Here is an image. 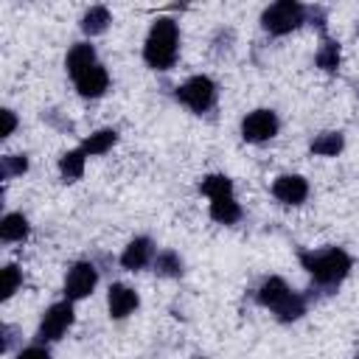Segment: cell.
<instances>
[{
    "mask_svg": "<svg viewBox=\"0 0 359 359\" xmlns=\"http://www.w3.org/2000/svg\"><path fill=\"white\" fill-rule=\"evenodd\" d=\"M154 269H157L160 275H180L182 264H180V258H177L174 252H163V255H157V261H154Z\"/></svg>",
    "mask_w": 359,
    "mask_h": 359,
    "instance_id": "22",
    "label": "cell"
},
{
    "mask_svg": "<svg viewBox=\"0 0 359 359\" xmlns=\"http://www.w3.org/2000/svg\"><path fill=\"white\" fill-rule=\"evenodd\" d=\"M73 81H76V87H79L81 95L98 98V95H104V90H107V84H109V76H107V70H104L101 65H93L90 70L79 73Z\"/></svg>",
    "mask_w": 359,
    "mask_h": 359,
    "instance_id": "10",
    "label": "cell"
},
{
    "mask_svg": "<svg viewBox=\"0 0 359 359\" xmlns=\"http://www.w3.org/2000/svg\"><path fill=\"white\" fill-rule=\"evenodd\" d=\"M210 216L222 224H233L238 216H241V208L236 205L233 194H222V196H213L210 199Z\"/></svg>",
    "mask_w": 359,
    "mask_h": 359,
    "instance_id": "13",
    "label": "cell"
},
{
    "mask_svg": "<svg viewBox=\"0 0 359 359\" xmlns=\"http://www.w3.org/2000/svg\"><path fill=\"white\" fill-rule=\"evenodd\" d=\"M177 98L182 104H188L194 112H205L216 98V87H213V81L208 76H194L177 90Z\"/></svg>",
    "mask_w": 359,
    "mask_h": 359,
    "instance_id": "5",
    "label": "cell"
},
{
    "mask_svg": "<svg viewBox=\"0 0 359 359\" xmlns=\"http://www.w3.org/2000/svg\"><path fill=\"white\" fill-rule=\"evenodd\" d=\"M95 280H98V272H95V266L81 261V264H76V266L67 272V280H65V292H67V297H70V300L87 297V294L93 292Z\"/></svg>",
    "mask_w": 359,
    "mask_h": 359,
    "instance_id": "8",
    "label": "cell"
},
{
    "mask_svg": "<svg viewBox=\"0 0 359 359\" xmlns=\"http://www.w3.org/2000/svg\"><path fill=\"white\" fill-rule=\"evenodd\" d=\"M261 20L269 34H289L303 22V6L292 3V0H280V3L269 6Z\"/></svg>",
    "mask_w": 359,
    "mask_h": 359,
    "instance_id": "4",
    "label": "cell"
},
{
    "mask_svg": "<svg viewBox=\"0 0 359 359\" xmlns=\"http://www.w3.org/2000/svg\"><path fill=\"white\" fill-rule=\"evenodd\" d=\"M112 143H115V132H112V129H101V132H95V135H90V137L84 140L81 151H84V154H101V151H107Z\"/></svg>",
    "mask_w": 359,
    "mask_h": 359,
    "instance_id": "17",
    "label": "cell"
},
{
    "mask_svg": "<svg viewBox=\"0 0 359 359\" xmlns=\"http://www.w3.org/2000/svg\"><path fill=\"white\" fill-rule=\"evenodd\" d=\"M272 194H275L280 202H286V205H300V202L306 199V194H309V185H306L303 177L286 174V177H278V180H275Z\"/></svg>",
    "mask_w": 359,
    "mask_h": 359,
    "instance_id": "9",
    "label": "cell"
},
{
    "mask_svg": "<svg viewBox=\"0 0 359 359\" xmlns=\"http://www.w3.org/2000/svg\"><path fill=\"white\" fill-rule=\"evenodd\" d=\"M230 191H233V185H230V180L222 177V174H210V177L202 180V194H208L210 199H213V196H222V194H230Z\"/></svg>",
    "mask_w": 359,
    "mask_h": 359,
    "instance_id": "21",
    "label": "cell"
},
{
    "mask_svg": "<svg viewBox=\"0 0 359 359\" xmlns=\"http://www.w3.org/2000/svg\"><path fill=\"white\" fill-rule=\"evenodd\" d=\"M317 65L328 73H334L339 67V45L337 42H323L320 53H317Z\"/></svg>",
    "mask_w": 359,
    "mask_h": 359,
    "instance_id": "20",
    "label": "cell"
},
{
    "mask_svg": "<svg viewBox=\"0 0 359 359\" xmlns=\"http://www.w3.org/2000/svg\"><path fill=\"white\" fill-rule=\"evenodd\" d=\"M303 264L314 275V280L323 283V286L339 283L348 275V269H351V258L342 250H337V247H331L325 252H306L303 255Z\"/></svg>",
    "mask_w": 359,
    "mask_h": 359,
    "instance_id": "2",
    "label": "cell"
},
{
    "mask_svg": "<svg viewBox=\"0 0 359 359\" xmlns=\"http://www.w3.org/2000/svg\"><path fill=\"white\" fill-rule=\"evenodd\" d=\"M258 300L264 303V306H269L280 320H297L300 314H303V297H297V294H292L289 292V286L280 280V278H269V280H264V286L258 289Z\"/></svg>",
    "mask_w": 359,
    "mask_h": 359,
    "instance_id": "3",
    "label": "cell"
},
{
    "mask_svg": "<svg viewBox=\"0 0 359 359\" xmlns=\"http://www.w3.org/2000/svg\"><path fill=\"white\" fill-rule=\"evenodd\" d=\"M241 132H244V140H252V143L266 140V137H272L278 132V118L269 109H255V112H250L244 118Z\"/></svg>",
    "mask_w": 359,
    "mask_h": 359,
    "instance_id": "6",
    "label": "cell"
},
{
    "mask_svg": "<svg viewBox=\"0 0 359 359\" xmlns=\"http://www.w3.org/2000/svg\"><path fill=\"white\" fill-rule=\"evenodd\" d=\"M143 56L151 67L157 70H168L177 59V22L163 17L151 25L149 31V39H146V48H143Z\"/></svg>",
    "mask_w": 359,
    "mask_h": 359,
    "instance_id": "1",
    "label": "cell"
},
{
    "mask_svg": "<svg viewBox=\"0 0 359 359\" xmlns=\"http://www.w3.org/2000/svg\"><path fill=\"white\" fill-rule=\"evenodd\" d=\"M339 149H342V135H339V132H325V135H320V137L311 143V151H314V154H325V157L337 154Z\"/></svg>",
    "mask_w": 359,
    "mask_h": 359,
    "instance_id": "19",
    "label": "cell"
},
{
    "mask_svg": "<svg viewBox=\"0 0 359 359\" xmlns=\"http://www.w3.org/2000/svg\"><path fill=\"white\" fill-rule=\"evenodd\" d=\"M151 261V241L149 238H135L126 250H123V255H121V264L126 266V269H140V266H146Z\"/></svg>",
    "mask_w": 359,
    "mask_h": 359,
    "instance_id": "12",
    "label": "cell"
},
{
    "mask_svg": "<svg viewBox=\"0 0 359 359\" xmlns=\"http://www.w3.org/2000/svg\"><path fill=\"white\" fill-rule=\"evenodd\" d=\"M95 65V50H93V45H73L70 48V53H67V73L76 79L79 73H84V70H90Z\"/></svg>",
    "mask_w": 359,
    "mask_h": 359,
    "instance_id": "14",
    "label": "cell"
},
{
    "mask_svg": "<svg viewBox=\"0 0 359 359\" xmlns=\"http://www.w3.org/2000/svg\"><path fill=\"white\" fill-rule=\"evenodd\" d=\"M17 286H20V272H17V266H6V269H3V297H11Z\"/></svg>",
    "mask_w": 359,
    "mask_h": 359,
    "instance_id": "24",
    "label": "cell"
},
{
    "mask_svg": "<svg viewBox=\"0 0 359 359\" xmlns=\"http://www.w3.org/2000/svg\"><path fill=\"white\" fill-rule=\"evenodd\" d=\"M107 25H109V11H107L104 6L90 8V11L84 14V20H81V28H84L87 34H101Z\"/></svg>",
    "mask_w": 359,
    "mask_h": 359,
    "instance_id": "16",
    "label": "cell"
},
{
    "mask_svg": "<svg viewBox=\"0 0 359 359\" xmlns=\"http://www.w3.org/2000/svg\"><path fill=\"white\" fill-rule=\"evenodd\" d=\"M73 323V306L70 303H56L48 309L39 325V339H59Z\"/></svg>",
    "mask_w": 359,
    "mask_h": 359,
    "instance_id": "7",
    "label": "cell"
},
{
    "mask_svg": "<svg viewBox=\"0 0 359 359\" xmlns=\"http://www.w3.org/2000/svg\"><path fill=\"white\" fill-rule=\"evenodd\" d=\"M28 168V160L25 157H17V154H8L3 157V177H14V174H22Z\"/></svg>",
    "mask_w": 359,
    "mask_h": 359,
    "instance_id": "23",
    "label": "cell"
},
{
    "mask_svg": "<svg viewBox=\"0 0 359 359\" xmlns=\"http://www.w3.org/2000/svg\"><path fill=\"white\" fill-rule=\"evenodd\" d=\"M0 236H3V241H22L28 236V222L20 213H8L0 224Z\"/></svg>",
    "mask_w": 359,
    "mask_h": 359,
    "instance_id": "15",
    "label": "cell"
},
{
    "mask_svg": "<svg viewBox=\"0 0 359 359\" xmlns=\"http://www.w3.org/2000/svg\"><path fill=\"white\" fill-rule=\"evenodd\" d=\"M14 126H17L14 112H11V109H3V135H11V132H14Z\"/></svg>",
    "mask_w": 359,
    "mask_h": 359,
    "instance_id": "25",
    "label": "cell"
},
{
    "mask_svg": "<svg viewBox=\"0 0 359 359\" xmlns=\"http://www.w3.org/2000/svg\"><path fill=\"white\" fill-rule=\"evenodd\" d=\"M20 359H50V356H48V351H42V348H25V351L20 353Z\"/></svg>",
    "mask_w": 359,
    "mask_h": 359,
    "instance_id": "26",
    "label": "cell"
},
{
    "mask_svg": "<svg viewBox=\"0 0 359 359\" xmlns=\"http://www.w3.org/2000/svg\"><path fill=\"white\" fill-rule=\"evenodd\" d=\"M135 309H137V294L123 283H112L109 286V314L115 320H121Z\"/></svg>",
    "mask_w": 359,
    "mask_h": 359,
    "instance_id": "11",
    "label": "cell"
},
{
    "mask_svg": "<svg viewBox=\"0 0 359 359\" xmlns=\"http://www.w3.org/2000/svg\"><path fill=\"white\" fill-rule=\"evenodd\" d=\"M59 171L67 177V180H79L84 174V151H67L62 160H59Z\"/></svg>",
    "mask_w": 359,
    "mask_h": 359,
    "instance_id": "18",
    "label": "cell"
}]
</instances>
